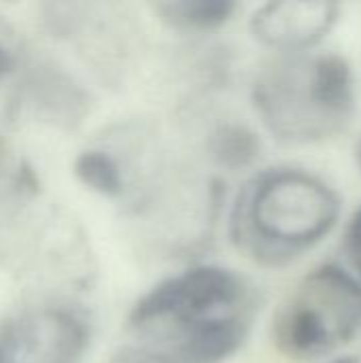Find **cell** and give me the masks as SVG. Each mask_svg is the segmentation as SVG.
Here are the masks:
<instances>
[{"label":"cell","mask_w":361,"mask_h":363,"mask_svg":"<svg viewBox=\"0 0 361 363\" xmlns=\"http://www.w3.org/2000/svg\"><path fill=\"white\" fill-rule=\"evenodd\" d=\"M340 6L323 0L266 2L251 17L257 40L281 51H302L323 40L338 21Z\"/></svg>","instance_id":"cell-6"},{"label":"cell","mask_w":361,"mask_h":363,"mask_svg":"<svg viewBox=\"0 0 361 363\" xmlns=\"http://www.w3.org/2000/svg\"><path fill=\"white\" fill-rule=\"evenodd\" d=\"M89 336L87 319L72 308H34L0 325V363H79Z\"/></svg>","instance_id":"cell-5"},{"label":"cell","mask_w":361,"mask_h":363,"mask_svg":"<svg viewBox=\"0 0 361 363\" xmlns=\"http://www.w3.org/2000/svg\"><path fill=\"white\" fill-rule=\"evenodd\" d=\"M209 149H211L213 160L219 166L238 170V168L251 166L260 157L262 145H260L257 134L249 130L247 125L226 123V125H219L211 134Z\"/></svg>","instance_id":"cell-9"},{"label":"cell","mask_w":361,"mask_h":363,"mask_svg":"<svg viewBox=\"0 0 361 363\" xmlns=\"http://www.w3.org/2000/svg\"><path fill=\"white\" fill-rule=\"evenodd\" d=\"M28 98L40 115L60 125L79 123L89 106L87 94L55 66H36L28 81Z\"/></svg>","instance_id":"cell-7"},{"label":"cell","mask_w":361,"mask_h":363,"mask_svg":"<svg viewBox=\"0 0 361 363\" xmlns=\"http://www.w3.org/2000/svg\"><path fill=\"white\" fill-rule=\"evenodd\" d=\"M328 363H360V359L353 357V355H345V357H336V359H332V362Z\"/></svg>","instance_id":"cell-14"},{"label":"cell","mask_w":361,"mask_h":363,"mask_svg":"<svg viewBox=\"0 0 361 363\" xmlns=\"http://www.w3.org/2000/svg\"><path fill=\"white\" fill-rule=\"evenodd\" d=\"M155 13L160 19L181 32H209L230 21L236 11L232 0H166L157 2Z\"/></svg>","instance_id":"cell-8"},{"label":"cell","mask_w":361,"mask_h":363,"mask_svg":"<svg viewBox=\"0 0 361 363\" xmlns=\"http://www.w3.org/2000/svg\"><path fill=\"white\" fill-rule=\"evenodd\" d=\"M245 281L221 266H194L151 287L130 311L132 330L183 328L247 311Z\"/></svg>","instance_id":"cell-4"},{"label":"cell","mask_w":361,"mask_h":363,"mask_svg":"<svg viewBox=\"0 0 361 363\" xmlns=\"http://www.w3.org/2000/svg\"><path fill=\"white\" fill-rule=\"evenodd\" d=\"M11 64H13V57L9 53V49L4 45H0V77L11 68Z\"/></svg>","instance_id":"cell-13"},{"label":"cell","mask_w":361,"mask_h":363,"mask_svg":"<svg viewBox=\"0 0 361 363\" xmlns=\"http://www.w3.org/2000/svg\"><path fill=\"white\" fill-rule=\"evenodd\" d=\"M357 164H360V170H361V140L357 143Z\"/></svg>","instance_id":"cell-15"},{"label":"cell","mask_w":361,"mask_h":363,"mask_svg":"<svg viewBox=\"0 0 361 363\" xmlns=\"http://www.w3.org/2000/svg\"><path fill=\"white\" fill-rule=\"evenodd\" d=\"M111 363H185L177 355H172L168 349L149 342V345H134V347H123L119 349Z\"/></svg>","instance_id":"cell-11"},{"label":"cell","mask_w":361,"mask_h":363,"mask_svg":"<svg viewBox=\"0 0 361 363\" xmlns=\"http://www.w3.org/2000/svg\"><path fill=\"white\" fill-rule=\"evenodd\" d=\"M347 247L361 264V206L353 213V217L347 225Z\"/></svg>","instance_id":"cell-12"},{"label":"cell","mask_w":361,"mask_h":363,"mask_svg":"<svg viewBox=\"0 0 361 363\" xmlns=\"http://www.w3.org/2000/svg\"><path fill=\"white\" fill-rule=\"evenodd\" d=\"M340 219L338 194L300 168H272L236 196L232 242L266 266H283L321 242Z\"/></svg>","instance_id":"cell-1"},{"label":"cell","mask_w":361,"mask_h":363,"mask_svg":"<svg viewBox=\"0 0 361 363\" xmlns=\"http://www.w3.org/2000/svg\"><path fill=\"white\" fill-rule=\"evenodd\" d=\"M253 106L268 132L287 145L326 140L355 113V77L336 53L279 60L253 83Z\"/></svg>","instance_id":"cell-2"},{"label":"cell","mask_w":361,"mask_h":363,"mask_svg":"<svg viewBox=\"0 0 361 363\" xmlns=\"http://www.w3.org/2000/svg\"><path fill=\"white\" fill-rule=\"evenodd\" d=\"M361 334V283L338 264L309 272L279 311L272 338L291 359L321 357Z\"/></svg>","instance_id":"cell-3"},{"label":"cell","mask_w":361,"mask_h":363,"mask_svg":"<svg viewBox=\"0 0 361 363\" xmlns=\"http://www.w3.org/2000/svg\"><path fill=\"white\" fill-rule=\"evenodd\" d=\"M74 177L91 191L104 198H119L123 194V174L113 155L98 149L81 151L74 160Z\"/></svg>","instance_id":"cell-10"}]
</instances>
